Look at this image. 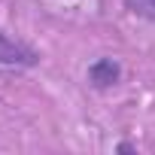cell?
<instances>
[{"label": "cell", "instance_id": "cell-1", "mask_svg": "<svg viewBox=\"0 0 155 155\" xmlns=\"http://www.w3.org/2000/svg\"><path fill=\"white\" fill-rule=\"evenodd\" d=\"M40 64V52L31 49L28 43L9 37L0 28V67H15V70H31Z\"/></svg>", "mask_w": 155, "mask_h": 155}, {"label": "cell", "instance_id": "cell-2", "mask_svg": "<svg viewBox=\"0 0 155 155\" xmlns=\"http://www.w3.org/2000/svg\"><path fill=\"white\" fill-rule=\"evenodd\" d=\"M85 79H88V85H91L94 91H110V88H116V85L122 82V64H119V58H113V55L94 58V61L88 64V70H85Z\"/></svg>", "mask_w": 155, "mask_h": 155}, {"label": "cell", "instance_id": "cell-3", "mask_svg": "<svg viewBox=\"0 0 155 155\" xmlns=\"http://www.w3.org/2000/svg\"><path fill=\"white\" fill-rule=\"evenodd\" d=\"M122 3H125V9H128L131 15H137V18L155 25V0H122Z\"/></svg>", "mask_w": 155, "mask_h": 155}, {"label": "cell", "instance_id": "cell-4", "mask_svg": "<svg viewBox=\"0 0 155 155\" xmlns=\"http://www.w3.org/2000/svg\"><path fill=\"white\" fill-rule=\"evenodd\" d=\"M113 152H116V155H137V146H134V143H128V140H122V143H116V146H113Z\"/></svg>", "mask_w": 155, "mask_h": 155}]
</instances>
